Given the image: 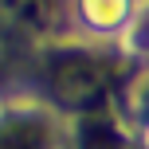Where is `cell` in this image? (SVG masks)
I'll return each mask as SVG.
<instances>
[{"instance_id": "obj_1", "label": "cell", "mask_w": 149, "mask_h": 149, "mask_svg": "<svg viewBox=\"0 0 149 149\" xmlns=\"http://www.w3.org/2000/svg\"><path fill=\"white\" fill-rule=\"evenodd\" d=\"M86 4H90V16L98 24H114L122 16V0H86Z\"/></svg>"}]
</instances>
